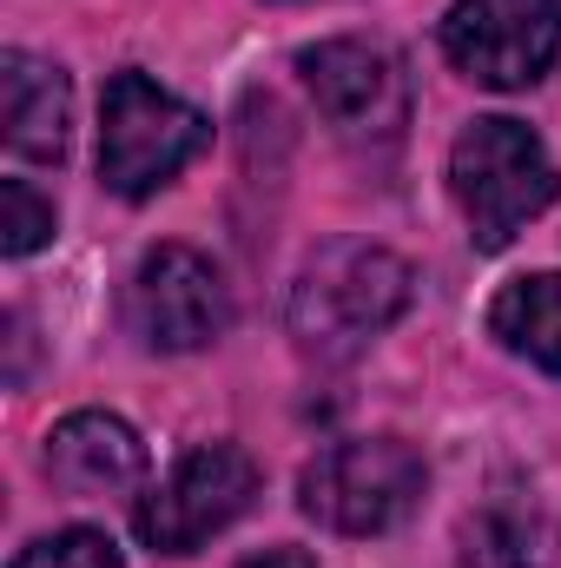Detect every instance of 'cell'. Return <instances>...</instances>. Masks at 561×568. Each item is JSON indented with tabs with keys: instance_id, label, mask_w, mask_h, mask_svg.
<instances>
[{
	"instance_id": "1",
	"label": "cell",
	"mask_w": 561,
	"mask_h": 568,
	"mask_svg": "<svg viewBox=\"0 0 561 568\" xmlns=\"http://www.w3.org/2000/svg\"><path fill=\"white\" fill-rule=\"evenodd\" d=\"M410 284H417L410 265L390 245H370V239L324 245L290 284V337H297V351L317 357V364L357 357L370 337H384L410 311Z\"/></svg>"
},
{
	"instance_id": "2",
	"label": "cell",
	"mask_w": 561,
	"mask_h": 568,
	"mask_svg": "<svg viewBox=\"0 0 561 568\" xmlns=\"http://www.w3.org/2000/svg\"><path fill=\"white\" fill-rule=\"evenodd\" d=\"M555 192H561V165L549 159V145L509 113L469 120L449 145V199H456L476 252H502L529 219H542L555 205Z\"/></svg>"
},
{
	"instance_id": "3",
	"label": "cell",
	"mask_w": 561,
	"mask_h": 568,
	"mask_svg": "<svg viewBox=\"0 0 561 568\" xmlns=\"http://www.w3.org/2000/svg\"><path fill=\"white\" fill-rule=\"evenodd\" d=\"M212 140L205 113L172 100L165 87H152L140 67L106 80L100 100V179L120 199H152L159 185H172Z\"/></svg>"
},
{
	"instance_id": "4",
	"label": "cell",
	"mask_w": 561,
	"mask_h": 568,
	"mask_svg": "<svg viewBox=\"0 0 561 568\" xmlns=\"http://www.w3.org/2000/svg\"><path fill=\"white\" fill-rule=\"evenodd\" d=\"M422 483H429V469L404 436H344L304 463L297 503L310 523H324L337 536H384L417 509Z\"/></svg>"
},
{
	"instance_id": "5",
	"label": "cell",
	"mask_w": 561,
	"mask_h": 568,
	"mask_svg": "<svg viewBox=\"0 0 561 568\" xmlns=\"http://www.w3.org/2000/svg\"><path fill=\"white\" fill-rule=\"evenodd\" d=\"M265 489V469L245 443H198L172 463L159 489H145L133 529L152 556H192L212 536H225Z\"/></svg>"
},
{
	"instance_id": "6",
	"label": "cell",
	"mask_w": 561,
	"mask_h": 568,
	"mask_svg": "<svg viewBox=\"0 0 561 568\" xmlns=\"http://www.w3.org/2000/svg\"><path fill=\"white\" fill-rule=\"evenodd\" d=\"M297 80L330 120V133L350 145H397L410 126V73L384 40H364V33L317 40L297 53Z\"/></svg>"
},
{
	"instance_id": "7",
	"label": "cell",
	"mask_w": 561,
	"mask_h": 568,
	"mask_svg": "<svg viewBox=\"0 0 561 568\" xmlns=\"http://www.w3.org/2000/svg\"><path fill=\"white\" fill-rule=\"evenodd\" d=\"M442 53L476 87L522 93L561 60V0H456L442 13Z\"/></svg>"
},
{
	"instance_id": "8",
	"label": "cell",
	"mask_w": 561,
	"mask_h": 568,
	"mask_svg": "<svg viewBox=\"0 0 561 568\" xmlns=\"http://www.w3.org/2000/svg\"><path fill=\"white\" fill-rule=\"evenodd\" d=\"M126 324L145 351H205L232 324V291L218 265L192 245H152L126 284Z\"/></svg>"
},
{
	"instance_id": "9",
	"label": "cell",
	"mask_w": 561,
	"mask_h": 568,
	"mask_svg": "<svg viewBox=\"0 0 561 568\" xmlns=\"http://www.w3.org/2000/svg\"><path fill=\"white\" fill-rule=\"evenodd\" d=\"M40 469L53 476V489L80 496V503H106V496H133L145 476V443L140 429L113 410H73L47 429Z\"/></svg>"
},
{
	"instance_id": "10",
	"label": "cell",
	"mask_w": 561,
	"mask_h": 568,
	"mask_svg": "<svg viewBox=\"0 0 561 568\" xmlns=\"http://www.w3.org/2000/svg\"><path fill=\"white\" fill-rule=\"evenodd\" d=\"M456 562L462 568H561V523L529 496L502 489L476 503L456 529Z\"/></svg>"
},
{
	"instance_id": "11",
	"label": "cell",
	"mask_w": 561,
	"mask_h": 568,
	"mask_svg": "<svg viewBox=\"0 0 561 568\" xmlns=\"http://www.w3.org/2000/svg\"><path fill=\"white\" fill-rule=\"evenodd\" d=\"M0 87H7V152L60 165L73 140V87L53 60L40 53H0Z\"/></svg>"
},
{
	"instance_id": "12",
	"label": "cell",
	"mask_w": 561,
	"mask_h": 568,
	"mask_svg": "<svg viewBox=\"0 0 561 568\" xmlns=\"http://www.w3.org/2000/svg\"><path fill=\"white\" fill-rule=\"evenodd\" d=\"M489 337L529 357L536 371L561 377V272H529V278L502 284L489 304Z\"/></svg>"
},
{
	"instance_id": "13",
	"label": "cell",
	"mask_w": 561,
	"mask_h": 568,
	"mask_svg": "<svg viewBox=\"0 0 561 568\" xmlns=\"http://www.w3.org/2000/svg\"><path fill=\"white\" fill-rule=\"evenodd\" d=\"M47 239H53V205L27 179H7L0 185V252L7 258H33Z\"/></svg>"
},
{
	"instance_id": "14",
	"label": "cell",
	"mask_w": 561,
	"mask_h": 568,
	"mask_svg": "<svg viewBox=\"0 0 561 568\" xmlns=\"http://www.w3.org/2000/svg\"><path fill=\"white\" fill-rule=\"evenodd\" d=\"M13 568H126V562L100 529H53V536L27 542L13 556Z\"/></svg>"
},
{
	"instance_id": "15",
	"label": "cell",
	"mask_w": 561,
	"mask_h": 568,
	"mask_svg": "<svg viewBox=\"0 0 561 568\" xmlns=\"http://www.w3.org/2000/svg\"><path fill=\"white\" fill-rule=\"evenodd\" d=\"M238 568H317V562L297 556V549H265V556H252V562H238Z\"/></svg>"
}]
</instances>
